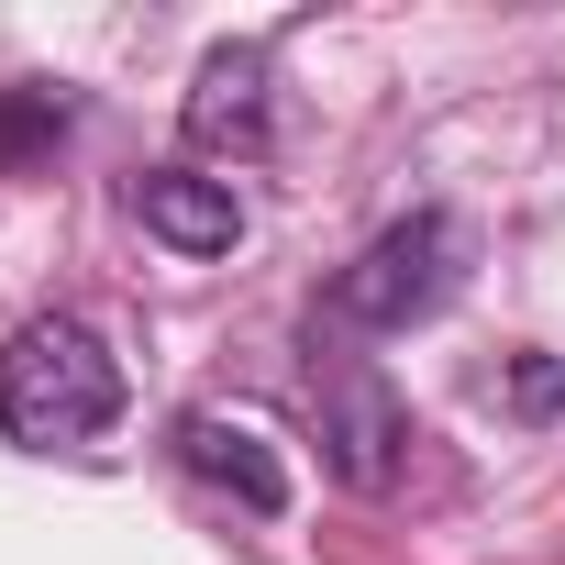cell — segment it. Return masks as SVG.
<instances>
[{"mask_svg":"<svg viewBox=\"0 0 565 565\" xmlns=\"http://www.w3.org/2000/svg\"><path fill=\"white\" fill-rule=\"evenodd\" d=\"M122 422V355L78 311H34L0 344V433L23 455H78Z\"/></svg>","mask_w":565,"mask_h":565,"instance_id":"obj_1","label":"cell"},{"mask_svg":"<svg viewBox=\"0 0 565 565\" xmlns=\"http://www.w3.org/2000/svg\"><path fill=\"white\" fill-rule=\"evenodd\" d=\"M466 289V222L444 211V200H422V211H399L333 289H322V322L311 333H411V322H433L444 300Z\"/></svg>","mask_w":565,"mask_h":565,"instance_id":"obj_2","label":"cell"},{"mask_svg":"<svg viewBox=\"0 0 565 565\" xmlns=\"http://www.w3.org/2000/svg\"><path fill=\"white\" fill-rule=\"evenodd\" d=\"M311 422H322V466L355 499H388L399 488V466H411V399L344 333H311Z\"/></svg>","mask_w":565,"mask_h":565,"instance_id":"obj_3","label":"cell"},{"mask_svg":"<svg viewBox=\"0 0 565 565\" xmlns=\"http://www.w3.org/2000/svg\"><path fill=\"white\" fill-rule=\"evenodd\" d=\"M178 134H189V156L266 167L277 156V56L266 45H211L189 100H178Z\"/></svg>","mask_w":565,"mask_h":565,"instance_id":"obj_4","label":"cell"},{"mask_svg":"<svg viewBox=\"0 0 565 565\" xmlns=\"http://www.w3.org/2000/svg\"><path fill=\"white\" fill-rule=\"evenodd\" d=\"M178 466H189L200 488H222L244 521H277V510H289V466H277V444H266L255 422H233V411H178Z\"/></svg>","mask_w":565,"mask_h":565,"instance_id":"obj_5","label":"cell"},{"mask_svg":"<svg viewBox=\"0 0 565 565\" xmlns=\"http://www.w3.org/2000/svg\"><path fill=\"white\" fill-rule=\"evenodd\" d=\"M134 222H145L156 244H178V255H233V244H244L233 178H200V167H145V178H134Z\"/></svg>","mask_w":565,"mask_h":565,"instance_id":"obj_6","label":"cell"},{"mask_svg":"<svg viewBox=\"0 0 565 565\" xmlns=\"http://www.w3.org/2000/svg\"><path fill=\"white\" fill-rule=\"evenodd\" d=\"M67 122H78V100L67 89H45V78H23V89H0V167H45L56 145H67Z\"/></svg>","mask_w":565,"mask_h":565,"instance_id":"obj_7","label":"cell"},{"mask_svg":"<svg viewBox=\"0 0 565 565\" xmlns=\"http://www.w3.org/2000/svg\"><path fill=\"white\" fill-rule=\"evenodd\" d=\"M510 399H521V411H565V366H554V355H532V366L510 377Z\"/></svg>","mask_w":565,"mask_h":565,"instance_id":"obj_8","label":"cell"}]
</instances>
